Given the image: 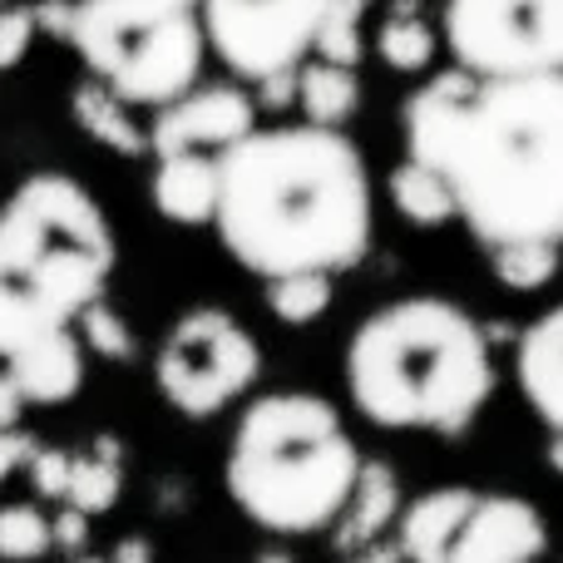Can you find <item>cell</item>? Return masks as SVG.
Listing matches in <instances>:
<instances>
[{
    "label": "cell",
    "mask_w": 563,
    "mask_h": 563,
    "mask_svg": "<svg viewBox=\"0 0 563 563\" xmlns=\"http://www.w3.org/2000/svg\"><path fill=\"white\" fill-rule=\"evenodd\" d=\"M371 10H376V0H327V15H321L311 55L336 59V65H361V59H366Z\"/></svg>",
    "instance_id": "22"
},
{
    "label": "cell",
    "mask_w": 563,
    "mask_h": 563,
    "mask_svg": "<svg viewBox=\"0 0 563 563\" xmlns=\"http://www.w3.org/2000/svg\"><path fill=\"white\" fill-rule=\"evenodd\" d=\"M109 563H154V544H148L144 534H129V539H119L114 544Z\"/></svg>",
    "instance_id": "32"
},
{
    "label": "cell",
    "mask_w": 563,
    "mask_h": 563,
    "mask_svg": "<svg viewBox=\"0 0 563 563\" xmlns=\"http://www.w3.org/2000/svg\"><path fill=\"white\" fill-rule=\"evenodd\" d=\"M519 396L534 406L549 430H563V301L519 331L515 346Z\"/></svg>",
    "instance_id": "13"
},
{
    "label": "cell",
    "mask_w": 563,
    "mask_h": 563,
    "mask_svg": "<svg viewBox=\"0 0 563 563\" xmlns=\"http://www.w3.org/2000/svg\"><path fill=\"white\" fill-rule=\"evenodd\" d=\"M75 331H79V341H85L95 356H104V361H129L134 356V331H129V321L119 317L104 297H95L85 311H79Z\"/></svg>",
    "instance_id": "26"
},
{
    "label": "cell",
    "mask_w": 563,
    "mask_h": 563,
    "mask_svg": "<svg viewBox=\"0 0 563 563\" xmlns=\"http://www.w3.org/2000/svg\"><path fill=\"white\" fill-rule=\"evenodd\" d=\"M263 563H291V559H282V554H263Z\"/></svg>",
    "instance_id": "37"
},
{
    "label": "cell",
    "mask_w": 563,
    "mask_h": 563,
    "mask_svg": "<svg viewBox=\"0 0 563 563\" xmlns=\"http://www.w3.org/2000/svg\"><path fill=\"white\" fill-rule=\"evenodd\" d=\"M69 563H109V559H95V554H79V559H69Z\"/></svg>",
    "instance_id": "36"
},
{
    "label": "cell",
    "mask_w": 563,
    "mask_h": 563,
    "mask_svg": "<svg viewBox=\"0 0 563 563\" xmlns=\"http://www.w3.org/2000/svg\"><path fill=\"white\" fill-rule=\"evenodd\" d=\"M489 273L509 291H539L559 277V243H499L485 247Z\"/></svg>",
    "instance_id": "24"
},
{
    "label": "cell",
    "mask_w": 563,
    "mask_h": 563,
    "mask_svg": "<svg viewBox=\"0 0 563 563\" xmlns=\"http://www.w3.org/2000/svg\"><path fill=\"white\" fill-rule=\"evenodd\" d=\"M297 104V69H277V75L257 79V109H273V114H282V109Z\"/></svg>",
    "instance_id": "29"
},
{
    "label": "cell",
    "mask_w": 563,
    "mask_h": 563,
    "mask_svg": "<svg viewBox=\"0 0 563 563\" xmlns=\"http://www.w3.org/2000/svg\"><path fill=\"white\" fill-rule=\"evenodd\" d=\"M331 273H282L267 277V311L287 327H311L331 307Z\"/></svg>",
    "instance_id": "23"
},
{
    "label": "cell",
    "mask_w": 563,
    "mask_h": 563,
    "mask_svg": "<svg viewBox=\"0 0 563 563\" xmlns=\"http://www.w3.org/2000/svg\"><path fill=\"white\" fill-rule=\"evenodd\" d=\"M30 455H35V435H25L20 426L0 430V485H5L20 465H30Z\"/></svg>",
    "instance_id": "30"
},
{
    "label": "cell",
    "mask_w": 563,
    "mask_h": 563,
    "mask_svg": "<svg viewBox=\"0 0 563 563\" xmlns=\"http://www.w3.org/2000/svg\"><path fill=\"white\" fill-rule=\"evenodd\" d=\"M361 450L336 406L311 390H273L238 416L228 440V495L273 534H317L346 509Z\"/></svg>",
    "instance_id": "4"
},
{
    "label": "cell",
    "mask_w": 563,
    "mask_h": 563,
    "mask_svg": "<svg viewBox=\"0 0 563 563\" xmlns=\"http://www.w3.org/2000/svg\"><path fill=\"white\" fill-rule=\"evenodd\" d=\"M440 25L470 75H563V0H445Z\"/></svg>",
    "instance_id": "8"
},
{
    "label": "cell",
    "mask_w": 563,
    "mask_h": 563,
    "mask_svg": "<svg viewBox=\"0 0 563 563\" xmlns=\"http://www.w3.org/2000/svg\"><path fill=\"white\" fill-rule=\"evenodd\" d=\"M263 376V346L223 307H194L168 327L154 361L164 400L188 420H208L243 400Z\"/></svg>",
    "instance_id": "7"
},
{
    "label": "cell",
    "mask_w": 563,
    "mask_h": 563,
    "mask_svg": "<svg viewBox=\"0 0 563 563\" xmlns=\"http://www.w3.org/2000/svg\"><path fill=\"white\" fill-rule=\"evenodd\" d=\"M35 5H0V69H15L35 40Z\"/></svg>",
    "instance_id": "27"
},
{
    "label": "cell",
    "mask_w": 563,
    "mask_h": 563,
    "mask_svg": "<svg viewBox=\"0 0 563 563\" xmlns=\"http://www.w3.org/2000/svg\"><path fill=\"white\" fill-rule=\"evenodd\" d=\"M213 228L257 277L351 273L371 253V178L361 148L327 124L247 129L218 154Z\"/></svg>",
    "instance_id": "2"
},
{
    "label": "cell",
    "mask_w": 563,
    "mask_h": 563,
    "mask_svg": "<svg viewBox=\"0 0 563 563\" xmlns=\"http://www.w3.org/2000/svg\"><path fill=\"white\" fill-rule=\"evenodd\" d=\"M0 5H5V0H0Z\"/></svg>",
    "instance_id": "38"
},
{
    "label": "cell",
    "mask_w": 563,
    "mask_h": 563,
    "mask_svg": "<svg viewBox=\"0 0 563 563\" xmlns=\"http://www.w3.org/2000/svg\"><path fill=\"white\" fill-rule=\"evenodd\" d=\"M119 263L104 208L79 178L30 174L0 203V277L30 287L40 301L75 321L104 297Z\"/></svg>",
    "instance_id": "5"
},
{
    "label": "cell",
    "mask_w": 563,
    "mask_h": 563,
    "mask_svg": "<svg viewBox=\"0 0 563 563\" xmlns=\"http://www.w3.org/2000/svg\"><path fill=\"white\" fill-rule=\"evenodd\" d=\"M390 203H396V213L416 228L460 223V208H455L450 184L430 164H420V158H410V154L390 168Z\"/></svg>",
    "instance_id": "20"
},
{
    "label": "cell",
    "mask_w": 563,
    "mask_h": 563,
    "mask_svg": "<svg viewBox=\"0 0 563 563\" xmlns=\"http://www.w3.org/2000/svg\"><path fill=\"white\" fill-rule=\"evenodd\" d=\"M400 139L485 247L563 243V75H430L400 104Z\"/></svg>",
    "instance_id": "1"
},
{
    "label": "cell",
    "mask_w": 563,
    "mask_h": 563,
    "mask_svg": "<svg viewBox=\"0 0 563 563\" xmlns=\"http://www.w3.org/2000/svg\"><path fill=\"white\" fill-rule=\"evenodd\" d=\"M257 129V99L243 85H194L154 109L148 154H223Z\"/></svg>",
    "instance_id": "11"
},
{
    "label": "cell",
    "mask_w": 563,
    "mask_h": 563,
    "mask_svg": "<svg viewBox=\"0 0 563 563\" xmlns=\"http://www.w3.org/2000/svg\"><path fill=\"white\" fill-rule=\"evenodd\" d=\"M440 49V35L426 15V0H386L376 20V55L396 75H426Z\"/></svg>",
    "instance_id": "18"
},
{
    "label": "cell",
    "mask_w": 563,
    "mask_h": 563,
    "mask_svg": "<svg viewBox=\"0 0 563 563\" xmlns=\"http://www.w3.org/2000/svg\"><path fill=\"white\" fill-rule=\"evenodd\" d=\"M154 208L178 228H208L218 213V154H158Z\"/></svg>",
    "instance_id": "15"
},
{
    "label": "cell",
    "mask_w": 563,
    "mask_h": 563,
    "mask_svg": "<svg viewBox=\"0 0 563 563\" xmlns=\"http://www.w3.org/2000/svg\"><path fill=\"white\" fill-rule=\"evenodd\" d=\"M69 114H75V124L85 129L99 148H114V154H124V158L148 154V129L134 119V104H129L124 95H114L104 79H95V75L79 79V85L69 89Z\"/></svg>",
    "instance_id": "17"
},
{
    "label": "cell",
    "mask_w": 563,
    "mask_h": 563,
    "mask_svg": "<svg viewBox=\"0 0 563 563\" xmlns=\"http://www.w3.org/2000/svg\"><path fill=\"white\" fill-rule=\"evenodd\" d=\"M69 455H75V450L35 445V455H30V479H35V495L65 499V489H69Z\"/></svg>",
    "instance_id": "28"
},
{
    "label": "cell",
    "mask_w": 563,
    "mask_h": 563,
    "mask_svg": "<svg viewBox=\"0 0 563 563\" xmlns=\"http://www.w3.org/2000/svg\"><path fill=\"white\" fill-rule=\"evenodd\" d=\"M549 465L563 475V430H554V440H549Z\"/></svg>",
    "instance_id": "35"
},
{
    "label": "cell",
    "mask_w": 563,
    "mask_h": 563,
    "mask_svg": "<svg viewBox=\"0 0 563 563\" xmlns=\"http://www.w3.org/2000/svg\"><path fill=\"white\" fill-rule=\"evenodd\" d=\"M544 515L515 495H479L450 544V563H544Z\"/></svg>",
    "instance_id": "12"
},
{
    "label": "cell",
    "mask_w": 563,
    "mask_h": 563,
    "mask_svg": "<svg viewBox=\"0 0 563 563\" xmlns=\"http://www.w3.org/2000/svg\"><path fill=\"white\" fill-rule=\"evenodd\" d=\"M49 534H55V549H85L89 539V515L75 505H65V515L49 519Z\"/></svg>",
    "instance_id": "31"
},
{
    "label": "cell",
    "mask_w": 563,
    "mask_h": 563,
    "mask_svg": "<svg viewBox=\"0 0 563 563\" xmlns=\"http://www.w3.org/2000/svg\"><path fill=\"white\" fill-rule=\"evenodd\" d=\"M346 390L380 430L460 435L495 396L489 331L445 297H400L351 331Z\"/></svg>",
    "instance_id": "3"
},
{
    "label": "cell",
    "mask_w": 563,
    "mask_h": 563,
    "mask_svg": "<svg viewBox=\"0 0 563 563\" xmlns=\"http://www.w3.org/2000/svg\"><path fill=\"white\" fill-rule=\"evenodd\" d=\"M20 410H25V400H20V390L10 386V376L0 371V430H5V426H20Z\"/></svg>",
    "instance_id": "33"
},
{
    "label": "cell",
    "mask_w": 563,
    "mask_h": 563,
    "mask_svg": "<svg viewBox=\"0 0 563 563\" xmlns=\"http://www.w3.org/2000/svg\"><path fill=\"white\" fill-rule=\"evenodd\" d=\"M361 104V79L356 65H336V59L307 55L297 65V109L307 124L341 129Z\"/></svg>",
    "instance_id": "19"
},
{
    "label": "cell",
    "mask_w": 563,
    "mask_h": 563,
    "mask_svg": "<svg viewBox=\"0 0 563 563\" xmlns=\"http://www.w3.org/2000/svg\"><path fill=\"white\" fill-rule=\"evenodd\" d=\"M0 371L25 406H59L85 386V341L75 321L10 277H0Z\"/></svg>",
    "instance_id": "9"
},
{
    "label": "cell",
    "mask_w": 563,
    "mask_h": 563,
    "mask_svg": "<svg viewBox=\"0 0 563 563\" xmlns=\"http://www.w3.org/2000/svg\"><path fill=\"white\" fill-rule=\"evenodd\" d=\"M475 499H479V489H470V485L426 489L420 499H410V509H400L390 544L400 549L406 563H450V544H455Z\"/></svg>",
    "instance_id": "14"
},
{
    "label": "cell",
    "mask_w": 563,
    "mask_h": 563,
    "mask_svg": "<svg viewBox=\"0 0 563 563\" xmlns=\"http://www.w3.org/2000/svg\"><path fill=\"white\" fill-rule=\"evenodd\" d=\"M55 549V534H49V515L40 505H0V559L25 563V559H45Z\"/></svg>",
    "instance_id": "25"
},
{
    "label": "cell",
    "mask_w": 563,
    "mask_h": 563,
    "mask_svg": "<svg viewBox=\"0 0 563 563\" xmlns=\"http://www.w3.org/2000/svg\"><path fill=\"white\" fill-rule=\"evenodd\" d=\"M119 489H124V460H119V440L99 435L89 450H75V455H69L65 505L85 509V515L95 519V515H104V509L119 505Z\"/></svg>",
    "instance_id": "21"
},
{
    "label": "cell",
    "mask_w": 563,
    "mask_h": 563,
    "mask_svg": "<svg viewBox=\"0 0 563 563\" xmlns=\"http://www.w3.org/2000/svg\"><path fill=\"white\" fill-rule=\"evenodd\" d=\"M65 45L134 109L194 89L208 59L198 0H75Z\"/></svg>",
    "instance_id": "6"
},
{
    "label": "cell",
    "mask_w": 563,
    "mask_h": 563,
    "mask_svg": "<svg viewBox=\"0 0 563 563\" xmlns=\"http://www.w3.org/2000/svg\"><path fill=\"white\" fill-rule=\"evenodd\" d=\"M346 563H406L400 559V549L396 544H366V549H356V554H346Z\"/></svg>",
    "instance_id": "34"
},
{
    "label": "cell",
    "mask_w": 563,
    "mask_h": 563,
    "mask_svg": "<svg viewBox=\"0 0 563 563\" xmlns=\"http://www.w3.org/2000/svg\"><path fill=\"white\" fill-rule=\"evenodd\" d=\"M208 49L238 79L297 69L317 45L327 0H198Z\"/></svg>",
    "instance_id": "10"
},
{
    "label": "cell",
    "mask_w": 563,
    "mask_h": 563,
    "mask_svg": "<svg viewBox=\"0 0 563 563\" xmlns=\"http://www.w3.org/2000/svg\"><path fill=\"white\" fill-rule=\"evenodd\" d=\"M400 519V479L390 465L380 460H361V475H356V489H351L346 509L336 515V549L341 554H356V549L376 544L390 525Z\"/></svg>",
    "instance_id": "16"
}]
</instances>
